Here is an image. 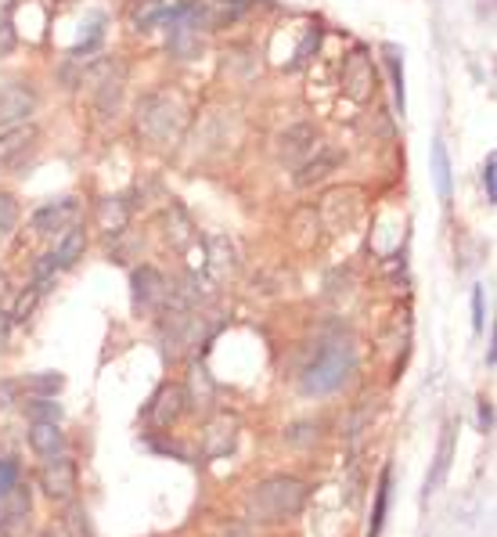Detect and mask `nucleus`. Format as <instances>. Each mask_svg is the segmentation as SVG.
<instances>
[{"label": "nucleus", "mask_w": 497, "mask_h": 537, "mask_svg": "<svg viewBox=\"0 0 497 537\" xmlns=\"http://www.w3.org/2000/svg\"><path fill=\"white\" fill-rule=\"evenodd\" d=\"M15 487H19V465H15V458H0V502H4Z\"/></svg>", "instance_id": "obj_28"}, {"label": "nucleus", "mask_w": 497, "mask_h": 537, "mask_svg": "<svg viewBox=\"0 0 497 537\" xmlns=\"http://www.w3.org/2000/svg\"><path fill=\"white\" fill-rule=\"evenodd\" d=\"M62 386H66V375L62 371H40V375H33V379L26 383V390L36 393V397H54Z\"/></svg>", "instance_id": "obj_23"}, {"label": "nucleus", "mask_w": 497, "mask_h": 537, "mask_svg": "<svg viewBox=\"0 0 497 537\" xmlns=\"http://www.w3.org/2000/svg\"><path fill=\"white\" fill-rule=\"evenodd\" d=\"M483 289H476L472 292V325H476V332H483Z\"/></svg>", "instance_id": "obj_33"}, {"label": "nucleus", "mask_w": 497, "mask_h": 537, "mask_svg": "<svg viewBox=\"0 0 497 537\" xmlns=\"http://www.w3.org/2000/svg\"><path fill=\"white\" fill-rule=\"evenodd\" d=\"M26 415L33 422H62V404L54 397H33L26 401Z\"/></svg>", "instance_id": "obj_21"}, {"label": "nucleus", "mask_w": 497, "mask_h": 537, "mask_svg": "<svg viewBox=\"0 0 497 537\" xmlns=\"http://www.w3.org/2000/svg\"><path fill=\"white\" fill-rule=\"evenodd\" d=\"M188 113L184 105L170 94H148L137 105V130L155 144V148H174L184 137Z\"/></svg>", "instance_id": "obj_3"}, {"label": "nucleus", "mask_w": 497, "mask_h": 537, "mask_svg": "<svg viewBox=\"0 0 497 537\" xmlns=\"http://www.w3.org/2000/svg\"><path fill=\"white\" fill-rule=\"evenodd\" d=\"M353 371H357V350L353 343H324L321 354L314 357V364L303 371V393L307 397H328V393H336L343 390L350 379H353Z\"/></svg>", "instance_id": "obj_1"}, {"label": "nucleus", "mask_w": 497, "mask_h": 537, "mask_svg": "<svg viewBox=\"0 0 497 537\" xmlns=\"http://www.w3.org/2000/svg\"><path fill=\"white\" fill-rule=\"evenodd\" d=\"M166 217H174V224L170 221H166V228H170V231H166V235H170L177 245H188V231H191V224H188V217H184V209L181 206H170V213H166Z\"/></svg>", "instance_id": "obj_26"}, {"label": "nucleus", "mask_w": 497, "mask_h": 537, "mask_svg": "<svg viewBox=\"0 0 497 537\" xmlns=\"http://www.w3.org/2000/svg\"><path fill=\"white\" fill-rule=\"evenodd\" d=\"M339 163H343V155H339V152H331V148H317V152H314V159L299 163V170H296V184H299V188H310V184L324 181L328 174H336V170H339Z\"/></svg>", "instance_id": "obj_11"}, {"label": "nucleus", "mask_w": 497, "mask_h": 537, "mask_svg": "<svg viewBox=\"0 0 497 537\" xmlns=\"http://www.w3.org/2000/svg\"><path fill=\"white\" fill-rule=\"evenodd\" d=\"M40 148V130L33 123H19L0 134V174L22 170Z\"/></svg>", "instance_id": "obj_4"}, {"label": "nucleus", "mask_w": 497, "mask_h": 537, "mask_svg": "<svg viewBox=\"0 0 497 537\" xmlns=\"http://www.w3.org/2000/svg\"><path fill=\"white\" fill-rule=\"evenodd\" d=\"M43 292H36V289H29V292H22L19 296V303H15V314H12V321H26L29 314H33V307H36V300H40Z\"/></svg>", "instance_id": "obj_29"}, {"label": "nucleus", "mask_w": 497, "mask_h": 537, "mask_svg": "<svg viewBox=\"0 0 497 537\" xmlns=\"http://www.w3.org/2000/svg\"><path fill=\"white\" fill-rule=\"evenodd\" d=\"M15 224H19V206L8 191H0V238H8L15 231Z\"/></svg>", "instance_id": "obj_25"}, {"label": "nucleus", "mask_w": 497, "mask_h": 537, "mask_svg": "<svg viewBox=\"0 0 497 537\" xmlns=\"http://www.w3.org/2000/svg\"><path fill=\"white\" fill-rule=\"evenodd\" d=\"M479 433H493V404L479 401Z\"/></svg>", "instance_id": "obj_32"}, {"label": "nucleus", "mask_w": 497, "mask_h": 537, "mask_svg": "<svg viewBox=\"0 0 497 537\" xmlns=\"http://www.w3.org/2000/svg\"><path fill=\"white\" fill-rule=\"evenodd\" d=\"M310 47H317V29H314V33H310V36L303 40V47L296 51V66H299V62H307V55H310Z\"/></svg>", "instance_id": "obj_35"}, {"label": "nucleus", "mask_w": 497, "mask_h": 537, "mask_svg": "<svg viewBox=\"0 0 497 537\" xmlns=\"http://www.w3.org/2000/svg\"><path fill=\"white\" fill-rule=\"evenodd\" d=\"M19 36H15V26L12 22H0V58H8L12 51H15Z\"/></svg>", "instance_id": "obj_31"}, {"label": "nucleus", "mask_w": 497, "mask_h": 537, "mask_svg": "<svg viewBox=\"0 0 497 537\" xmlns=\"http://www.w3.org/2000/svg\"><path fill=\"white\" fill-rule=\"evenodd\" d=\"M101 224L108 235H120L127 228V206L120 198H105L101 202Z\"/></svg>", "instance_id": "obj_22"}, {"label": "nucleus", "mask_w": 497, "mask_h": 537, "mask_svg": "<svg viewBox=\"0 0 497 537\" xmlns=\"http://www.w3.org/2000/svg\"><path fill=\"white\" fill-rule=\"evenodd\" d=\"M385 66H390L393 73V94H397V109L404 116V66H400V55H397V47H385Z\"/></svg>", "instance_id": "obj_24"}, {"label": "nucleus", "mask_w": 497, "mask_h": 537, "mask_svg": "<svg viewBox=\"0 0 497 537\" xmlns=\"http://www.w3.org/2000/svg\"><path fill=\"white\" fill-rule=\"evenodd\" d=\"M432 181H436V195L451 202V159L444 141H432Z\"/></svg>", "instance_id": "obj_17"}, {"label": "nucleus", "mask_w": 497, "mask_h": 537, "mask_svg": "<svg viewBox=\"0 0 497 537\" xmlns=\"http://www.w3.org/2000/svg\"><path fill=\"white\" fill-rule=\"evenodd\" d=\"M181 404H184V393H181L177 386H162L159 397L151 401V411H148L151 425H155V429H166V425H170V422L181 415Z\"/></svg>", "instance_id": "obj_15"}, {"label": "nucleus", "mask_w": 497, "mask_h": 537, "mask_svg": "<svg viewBox=\"0 0 497 537\" xmlns=\"http://www.w3.org/2000/svg\"><path fill=\"white\" fill-rule=\"evenodd\" d=\"M188 404L191 408H209L213 401H216V386H213V379H209V371L202 368V364H195L191 368V379H188Z\"/></svg>", "instance_id": "obj_18"}, {"label": "nucleus", "mask_w": 497, "mask_h": 537, "mask_svg": "<svg viewBox=\"0 0 497 537\" xmlns=\"http://www.w3.org/2000/svg\"><path fill=\"white\" fill-rule=\"evenodd\" d=\"M390 465L382 469V479H378V491H375V509H371V526H368V537H378L382 526H385V512H390Z\"/></svg>", "instance_id": "obj_19"}, {"label": "nucleus", "mask_w": 497, "mask_h": 537, "mask_svg": "<svg viewBox=\"0 0 497 537\" xmlns=\"http://www.w3.org/2000/svg\"><path fill=\"white\" fill-rule=\"evenodd\" d=\"M80 487V472H76V462L69 455H58V458H47V465L40 469V491L50 498V502H69Z\"/></svg>", "instance_id": "obj_5"}, {"label": "nucleus", "mask_w": 497, "mask_h": 537, "mask_svg": "<svg viewBox=\"0 0 497 537\" xmlns=\"http://www.w3.org/2000/svg\"><path fill=\"white\" fill-rule=\"evenodd\" d=\"M54 275H58V263H54V256L47 253V256H40L36 260V278H33V289L36 292H47L50 285H54Z\"/></svg>", "instance_id": "obj_27"}, {"label": "nucleus", "mask_w": 497, "mask_h": 537, "mask_svg": "<svg viewBox=\"0 0 497 537\" xmlns=\"http://www.w3.org/2000/svg\"><path fill=\"white\" fill-rule=\"evenodd\" d=\"M36 109V94L29 83H4L0 87V123H26Z\"/></svg>", "instance_id": "obj_10"}, {"label": "nucleus", "mask_w": 497, "mask_h": 537, "mask_svg": "<svg viewBox=\"0 0 497 537\" xmlns=\"http://www.w3.org/2000/svg\"><path fill=\"white\" fill-rule=\"evenodd\" d=\"M307 505V483L292 479V476H270L263 483H256L249 494V516L256 523H285L292 516H299Z\"/></svg>", "instance_id": "obj_2"}, {"label": "nucleus", "mask_w": 497, "mask_h": 537, "mask_svg": "<svg viewBox=\"0 0 497 537\" xmlns=\"http://www.w3.org/2000/svg\"><path fill=\"white\" fill-rule=\"evenodd\" d=\"M29 448L40 458H58V455H66V433L58 429V422H33L29 425Z\"/></svg>", "instance_id": "obj_12"}, {"label": "nucleus", "mask_w": 497, "mask_h": 537, "mask_svg": "<svg viewBox=\"0 0 497 537\" xmlns=\"http://www.w3.org/2000/svg\"><path fill=\"white\" fill-rule=\"evenodd\" d=\"M12 325H15L12 314L0 310V350H4V346H8V339H12Z\"/></svg>", "instance_id": "obj_34"}, {"label": "nucleus", "mask_w": 497, "mask_h": 537, "mask_svg": "<svg viewBox=\"0 0 497 537\" xmlns=\"http://www.w3.org/2000/svg\"><path fill=\"white\" fill-rule=\"evenodd\" d=\"M206 29H224L249 12V0H202Z\"/></svg>", "instance_id": "obj_14"}, {"label": "nucleus", "mask_w": 497, "mask_h": 537, "mask_svg": "<svg viewBox=\"0 0 497 537\" xmlns=\"http://www.w3.org/2000/svg\"><path fill=\"white\" fill-rule=\"evenodd\" d=\"M451 448H454V437H451V429L444 433V444H439V455H436V469H432V476L425 479V498L439 487V479L447 476V465H451Z\"/></svg>", "instance_id": "obj_20"}, {"label": "nucleus", "mask_w": 497, "mask_h": 537, "mask_svg": "<svg viewBox=\"0 0 497 537\" xmlns=\"http://www.w3.org/2000/svg\"><path fill=\"white\" fill-rule=\"evenodd\" d=\"M130 285H134V303L137 307H155L162 296H166V282L155 267H137L130 275Z\"/></svg>", "instance_id": "obj_13"}, {"label": "nucleus", "mask_w": 497, "mask_h": 537, "mask_svg": "<svg viewBox=\"0 0 497 537\" xmlns=\"http://www.w3.org/2000/svg\"><path fill=\"white\" fill-rule=\"evenodd\" d=\"M493 167H497V159H493V152L486 155V163H483V188H486V202L493 206L497 202V188H493Z\"/></svg>", "instance_id": "obj_30"}, {"label": "nucleus", "mask_w": 497, "mask_h": 537, "mask_svg": "<svg viewBox=\"0 0 497 537\" xmlns=\"http://www.w3.org/2000/svg\"><path fill=\"white\" fill-rule=\"evenodd\" d=\"M80 217V202L76 198H62V202H47L33 213V231L36 235H54L73 228V221Z\"/></svg>", "instance_id": "obj_9"}, {"label": "nucleus", "mask_w": 497, "mask_h": 537, "mask_svg": "<svg viewBox=\"0 0 497 537\" xmlns=\"http://www.w3.org/2000/svg\"><path fill=\"white\" fill-rule=\"evenodd\" d=\"M90 83H94V101L101 113H116L120 109V97H123V83H127V69L113 58V62H101L90 69Z\"/></svg>", "instance_id": "obj_6"}, {"label": "nucleus", "mask_w": 497, "mask_h": 537, "mask_svg": "<svg viewBox=\"0 0 497 537\" xmlns=\"http://www.w3.org/2000/svg\"><path fill=\"white\" fill-rule=\"evenodd\" d=\"M40 537H54V533H40Z\"/></svg>", "instance_id": "obj_37"}, {"label": "nucleus", "mask_w": 497, "mask_h": 537, "mask_svg": "<svg viewBox=\"0 0 497 537\" xmlns=\"http://www.w3.org/2000/svg\"><path fill=\"white\" fill-rule=\"evenodd\" d=\"M343 90L357 105L371 97V90H375V69H371L364 51H353V55L346 58V66H343Z\"/></svg>", "instance_id": "obj_8"}, {"label": "nucleus", "mask_w": 497, "mask_h": 537, "mask_svg": "<svg viewBox=\"0 0 497 537\" xmlns=\"http://www.w3.org/2000/svg\"><path fill=\"white\" fill-rule=\"evenodd\" d=\"M12 393H15L12 386H0V408H8V404H12Z\"/></svg>", "instance_id": "obj_36"}, {"label": "nucleus", "mask_w": 497, "mask_h": 537, "mask_svg": "<svg viewBox=\"0 0 497 537\" xmlns=\"http://www.w3.org/2000/svg\"><path fill=\"white\" fill-rule=\"evenodd\" d=\"M83 249H87V231L73 224V228H66L58 249H54L50 256H54V263H58V267H73V263L83 256Z\"/></svg>", "instance_id": "obj_16"}, {"label": "nucleus", "mask_w": 497, "mask_h": 537, "mask_svg": "<svg viewBox=\"0 0 497 537\" xmlns=\"http://www.w3.org/2000/svg\"><path fill=\"white\" fill-rule=\"evenodd\" d=\"M317 152V130L310 123H296L278 137V159L289 167H299Z\"/></svg>", "instance_id": "obj_7"}]
</instances>
